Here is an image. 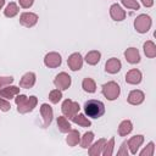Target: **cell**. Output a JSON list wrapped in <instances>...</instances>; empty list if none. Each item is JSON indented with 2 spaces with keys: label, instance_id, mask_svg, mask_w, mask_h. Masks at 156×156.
Segmentation results:
<instances>
[{
  "label": "cell",
  "instance_id": "d6986e66",
  "mask_svg": "<svg viewBox=\"0 0 156 156\" xmlns=\"http://www.w3.org/2000/svg\"><path fill=\"white\" fill-rule=\"evenodd\" d=\"M132 129H133L132 122H130V121H123V122L119 124V127H118V134H119L121 136H124V135L129 134V133L132 132Z\"/></svg>",
  "mask_w": 156,
  "mask_h": 156
},
{
  "label": "cell",
  "instance_id": "2e32d148",
  "mask_svg": "<svg viewBox=\"0 0 156 156\" xmlns=\"http://www.w3.org/2000/svg\"><path fill=\"white\" fill-rule=\"evenodd\" d=\"M144 101V93L140 90H133L129 93L128 96V102L132 105H139Z\"/></svg>",
  "mask_w": 156,
  "mask_h": 156
},
{
  "label": "cell",
  "instance_id": "5bb4252c",
  "mask_svg": "<svg viewBox=\"0 0 156 156\" xmlns=\"http://www.w3.org/2000/svg\"><path fill=\"white\" fill-rule=\"evenodd\" d=\"M105 69L108 73H117L121 69V61L117 60V58H115V57L110 58L106 62V65H105Z\"/></svg>",
  "mask_w": 156,
  "mask_h": 156
},
{
  "label": "cell",
  "instance_id": "74e56055",
  "mask_svg": "<svg viewBox=\"0 0 156 156\" xmlns=\"http://www.w3.org/2000/svg\"><path fill=\"white\" fill-rule=\"evenodd\" d=\"M4 4H5V0H0V9L4 6Z\"/></svg>",
  "mask_w": 156,
  "mask_h": 156
},
{
  "label": "cell",
  "instance_id": "8992f818",
  "mask_svg": "<svg viewBox=\"0 0 156 156\" xmlns=\"http://www.w3.org/2000/svg\"><path fill=\"white\" fill-rule=\"evenodd\" d=\"M54 83H55V85H56L57 89L66 90V89H68V87L71 85V77H69L67 73L61 72V73H58V74L56 76Z\"/></svg>",
  "mask_w": 156,
  "mask_h": 156
},
{
  "label": "cell",
  "instance_id": "277c9868",
  "mask_svg": "<svg viewBox=\"0 0 156 156\" xmlns=\"http://www.w3.org/2000/svg\"><path fill=\"white\" fill-rule=\"evenodd\" d=\"M134 27L139 33H146L151 27V18L147 15H140L135 18Z\"/></svg>",
  "mask_w": 156,
  "mask_h": 156
},
{
  "label": "cell",
  "instance_id": "4dcf8cb0",
  "mask_svg": "<svg viewBox=\"0 0 156 156\" xmlns=\"http://www.w3.org/2000/svg\"><path fill=\"white\" fill-rule=\"evenodd\" d=\"M122 4L132 10H139V4L136 0H122Z\"/></svg>",
  "mask_w": 156,
  "mask_h": 156
},
{
  "label": "cell",
  "instance_id": "7402d4cb",
  "mask_svg": "<svg viewBox=\"0 0 156 156\" xmlns=\"http://www.w3.org/2000/svg\"><path fill=\"white\" fill-rule=\"evenodd\" d=\"M144 51H145V55L147 57H155L156 56V46L152 41H146L144 44Z\"/></svg>",
  "mask_w": 156,
  "mask_h": 156
},
{
  "label": "cell",
  "instance_id": "5b68a950",
  "mask_svg": "<svg viewBox=\"0 0 156 156\" xmlns=\"http://www.w3.org/2000/svg\"><path fill=\"white\" fill-rule=\"evenodd\" d=\"M79 111V105L72 100H65L63 104H62V112L66 117L68 118H72L77 112Z\"/></svg>",
  "mask_w": 156,
  "mask_h": 156
},
{
  "label": "cell",
  "instance_id": "44dd1931",
  "mask_svg": "<svg viewBox=\"0 0 156 156\" xmlns=\"http://www.w3.org/2000/svg\"><path fill=\"white\" fill-rule=\"evenodd\" d=\"M66 141H67V144L69 146H76L79 143V133H78V130H69Z\"/></svg>",
  "mask_w": 156,
  "mask_h": 156
},
{
  "label": "cell",
  "instance_id": "836d02e7",
  "mask_svg": "<svg viewBox=\"0 0 156 156\" xmlns=\"http://www.w3.org/2000/svg\"><path fill=\"white\" fill-rule=\"evenodd\" d=\"M20 5L24 9H28L33 5V0H20Z\"/></svg>",
  "mask_w": 156,
  "mask_h": 156
},
{
  "label": "cell",
  "instance_id": "cb8c5ba5",
  "mask_svg": "<svg viewBox=\"0 0 156 156\" xmlns=\"http://www.w3.org/2000/svg\"><path fill=\"white\" fill-rule=\"evenodd\" d=\"M72 121L82 127H89L90 126V121L84 116V115H74L72 117Z\"/></svg>",
  "mask_w": 156,
  "mask_h": 156
},
{
  "label": "cell",
  "instance_id": "ac0fdd59",
  "mask_svg": "<svg viewBox=\"0 0 156 156\" xmlns=\"http://www.w3.org/2000/svg\"><path fill=\"white\" fill-rule=\"evenodd\" d=\"M20 91V88L17 87H7V88H0V96L11 99L13 95H16Z\"/></svg>",
  "mask_w": 156,
  "mask_h": 156
},
{
  "label": "cell",
  "instance_id": "e575fe53",
  "mask_svg": "<svg viewBox=\"0 0 156 156\" xmlns=\"http://www.w3.org/2000/svg\"><path fill=\"white\" fill-rule=\"evenodd\" d=\"M10 104L7 102V101H5V100H2V99H0V108L2 110V111H7V110H10Z\"/></svg>",
  "mask_w": 156,
  "mask_h": 156
},
{
  "label": "cell",
  "instance_id": "484cf974",
  "mask_svg": "<svg viewBox=\"0 0 156 156\" xmlns=\"http://www.w3.org/2000/svg\"><path fill=\"white\" fill-rule=\"evenodd\" d=\"M83 89L88 93H94L96 90V85H95V82L91 79V78H85L83 80Z\"/></svg>",
  "mask_w": 156,
  "mask_h": 156
},
{
  "label": "cell",
  "instance_id": "e0dca14e",
  "mask_svg": "<svg viewBox=\"0 0 156 156\" xmlns=\"http://www.w3.org/2000/svg\"><path fill=\"white\" fill-rule=\"evenodd\" d=\"M34 83H35V74L33 72H29V73H26L22 77V79L20 82V85L22 88H32L34 85Z\"/></svg>",
  "mask_w": 156,
  "mask_h": 156
},
{
  "label": "cell",
  "instance_id": "8fae6325",
  "mask_svg": "<svg viewBox=\"0 0 156 156\" xmlns=\"http://www.w3.org/2000/svg\"><path fill=\"white\" fill-rule=\"evenodd\" d=\"M143 141H144V136H143V135L132 136V138L128 140V143H127V145H128L129 149H130V152H132V154H136V151H138L139 146L143 144Z\"/></svg>",
  "mask_w": 156,
  "mask_h": 156
},
{
  "label": "cell",
  "instance_id": "603a6c76",
  "mask_svg": "<svg viewBox=\"0 0 156 156\" xmlns=\"http://www.w3.org/2000/svg\"><path fill=\"white\" fill-rule=\"evenodd\" d=\"M100 52L99 51H90L85 56V61L89 63V65H96L99 61H100Z\"/></svg>",
  "mask_w": 156,
  "mask_h": 156
},
{
  "label": "cell",
  "instance_id": "4316f807",
  "mask_svg": "<svg viewBox=\"0 0 156 156\" xmlns=\"http://www.w3.org/2000/svg\"><path fill=\"white\" fill-rule=\"evenodd\" d=\"M93 139H94V134H93L91 132H87V133L83 135L82 140H80V146L84 147V149H87L88 146H90Z\"/></svg>",
  "mask_w": 156,
  "mask_h": 156
},
{
  "label": "cell",
  "instance_id": "4fadbf2b",
  "mask_svg": "<svg viewBox=\"0 0 156 156\" xmlns=\"http://www.w3.org/2000/svg\"><path fill=\"white\" fill-rule=\"evenodd\" d=\"M124 56L127 58L128 62L130 63H138L140 61V55H139V51L135 49V48H129L126 50L124 52Z\"/></svg>",
  "mask_w": 156,
  "mask_h": 156
},
{
  "label": "cell",
  "instance_id": "3957f363",
  "mask_svg": "<svg viewBox=\"0 0 156 156\" xmlns=\"http://www.w3.org/2000/svg\"><path fill=\"white\" fill-rule=\"evenodd\" d=\"M102 94L108 100H115L119 95V85L115 82H108L102 85Z\"/></svg>",
  "mask_w": 156,
  "mask_h": 156
},
{
  "label": "cell",
  "instance_id": "7c38bea8",
  "mask_svg": "<svg viewBox=\"0 0 156 156\" xmlns=\"http://www.w3.org/2000/svg\"><path fill=\"white\" fill-rule=\"evenodd\" d=\"M110 13H111V17H112L113 20H116V21H122V20H124V17H126L124 10H122V7H121L119 5H117V4H113V5L111 6Z\"/></svg>",
  "mask_w": 156,
  "mask_h": 156
},
{
  "label": "cell",
  "instance_id": "8d00e7d4",
  "mask_svg": "<svg viewBox=\"0 0 156 156\" xmlns=\"http://www.w3.org/2000/svg\"><path fill=\"white\" fill-rule=\"evenodd\" d=\"M141 2H143L145 6H147V7L152 6V4H154V1H152V0H141Z\"/></svg>",
  "mask_w": 156,
  "mask_h": 156
},
{
  "label": "cell",
  "instance_id": "9a60e30c",
  "mask_svg": "<svg viewBox=\"0 0 156 156\" xmlns=\"http://www.w3.org/2000/svg\"><path fill=\"white\" fill-rule=\"evenodd\" d=\"M126 80L129 84H138L141 82V73L138 69H130L126 74Z\"/></svg>",
  "mask_w": 156,
  "mask_h": 156
},
{
  "label": "cell",
  "instance_id": "83f0119b",
  "mask_svg": "<svg viewBox=\"0 0 156 156\" xmlns=\"http://www.w3.org/2000/svg\"><path fill=\"white\" fill-rule=\"evenodd\" d=\"M17 12H18L17 5L15 2H10L7 5V7H6V10H5V16L6 17H13V16L17 15Z\"/></svg>",
  "mask_w": 156,
  "mask_h": 156
},
{
  "label": "cell",
  "instance_id": "30bf717a",
  "mask_svg": "<svg viewBox=\"0 0 156 156\" xmlns=\"http://www.w3.org/2000/svg\"><path fill=\"white\" fill-rule=\"evenodd\" d=\"M40 113L44 118V127H48L52 121V108L48 104H43L40 107Z\"/></svg>",
  "mask_w": 156,
  "mask_h": 156
},
{
  "label": "cell",
  "instance_id": "1f68e13d",
  "mask_svg": "<svg viewBox=\"0 0 156 156\" xmlns=\"http://www.w3.org/2000/svg\"><path fill=\"white\" fill-rule=\"evenodd\" d=\"M154 147H155V146H154V143H152V141L149 143V145L140 152V155H141V156H145V155H146V156H152V155H154Z\"/></svg>",
  "mask_w": 156,
  "mask_h": 156
},
{
  "label": "cell",
  "instance_id": "ffe728a7",
  "mask_svg": "<svg viewBox=\"0 0 156 156\" xmlns=\"http://www.w3.org/2000/svg\"><path fill=\"white\" fill-rule=\"evenodd\" d=\"M105 139H100V140H98L90 149H89V154L91 155V156H98V155H100L101 154V149L104 147V145H105Z\"/></svg>",
  "mask_w": 156,
  "mask_h": 156
},
{
  "label": "cell",
  "instance_id": "9c48e42d",
  "mask_svg": "<svg viewBox=\"0 0 156 156\" xmlns=\"http://www.w3.org/2000/svg\"><path fill=\"white\" fill-rule=\"evenodd\" d=\"M37 21H38V16L32 12H24L21 15V18H20L21 24L26 27H33L37 23Z\"/></svg>",
  "mask_w": 156,
  "mask_h": 156
},
{
  "label": "cell",
  "instance_id": "6da1fadb",
  "mask_svg": "<svg viewBox=\"0 0 156 156\" xmlns=\"http://www.w3.org/2000/svg\"><path fill=\"white\" fill-rule=\"evenodd\" d=\"M85 115L90 118H99L105 113V105L99 100H88L84 104Z\"/></svg>",
  "mask_w": 156,
  "mask_h": 156
},
{
  "label": "cell",
  "instance_id": "f546056e",
  "mask_svg": "<svg viewBox=\"0 0 156 156\" xmlns=\"http://www.w3.org/2000/svg\"><path fill=\"white\" fill-rule=\"evenodd\" d=\"M113 144H115V139H110L108 143L104 146V151H102V155L104 156H110L112 155V151H113Z\"/></svg>",
  "mask_w": 156,
  "mask_h": 156
},
{
  "label": "cell",
  "instance_id": "d4e9b609",
  "mask_svg": "<svg viewBox=\"0 0 156 156\" xmlns=\"http://www.w3.org/2000/svg\"><path fill=\"white\" fill-rule=\"evenodd\" d=\"M57 126H58V129L61 132H63V133L71 130V124L68 123V121L66 119V117H58L57 118Z\"/></svg>",
  "mask_w": 156,
  "mask_h": 156
},
{
  "label": "cell",
  "instance_id": "ba28073f",
  "mask_svg": "<svg viewBox=\"0 0 156 156\" xmlns=\"http://www.w3.org/2000/svg\"><path fill=\"white\" fill-rule=\"evenodd\" d=\"M44 63H45V66L51 67V68L57 67V66L61 65V56H60L57 52H50V54H48V55L45 56Z\"/></svg>",
  "mask_w": 156,
  "mask_h": 156
},
{
  "label": "cell",
  "instance_id": "7a4b0ae2",
  "mask_svg": "<svg viewBox=\"0 0 156 156\" xmlns=\"http://www.w3.org/2000/svg\"><path fill=\"white\" fill-rule=\"evenodd\" d=\"M16 104H17V110L18 112L21 113H26V112H29L32 111L35 105H37V98L35 96H30V98H27L26 95H18L16 98Z\"/></svg>",
  "mask_w": 156,
  "mask_h": 156
},
{
  "label": "cell",
  "instance_id": "d590c367",
  "mask_svg": "<svg viewBox=\"0 0 156 156\" xmlns=\"http://www.w3.org/2000/svg\"><path fill=\"white\" fill-rule=\"evenodd\" d=\"M126 144H127V143H123V144H122L121 150L117 152V155H119V156H127V155H128V151L126 150V147H127V146H126Z\"/></svg>",
  "mask_w": 156,
  "mask_h": 156
},
{
  "label": "cell",
  "instance_id": "d6a6232c",
  "mask_svg": "<svg viewBox=\"0 0 156 156\" xmlns=\"http://www.w3.org/2000/svg\"><path fill=\"white\" fill-rule=\"evenodd\" d=\"M13 82V78L12 77H0V88L10 84Z\"/></svg>",
  "mask_w": 156,
  "mask_h": 156
},
{
  "label": "cell",
  "instance_id": "52a82bcc",
  "mask_svg": "<svg viewBox=\"0 0 156 156\" xmlns=\"http://www.w3.org/2000/svg\"><path fill=\"white\" fill-rule=\"evenodd\" d=\"M67 63L69 66V68L72 71H77V69H80L82 68V65H83V58L80 56V54L76 52V54H72L68 60H67Z\"/></svg>",
  "mask_w": 156,
  "mask_h": 156
},
{
  "label": "cell",
  "instance_id": "f1b7e54d",
  "mask_svg": "<svg viewBox=\"0 0 156 156\" xmlns=\"http://www.w3.org/2000/svg\"><path fill=\"white\" fill-rule=\"evenodd\" d=\"M61 98H62V94H61V91L58 89H55V90L50 91V94H49V99L54 104H57L61 100Z\"/></svg>",
  "mask_w": 156,
  "mask_h": 156
}]
</instances>
